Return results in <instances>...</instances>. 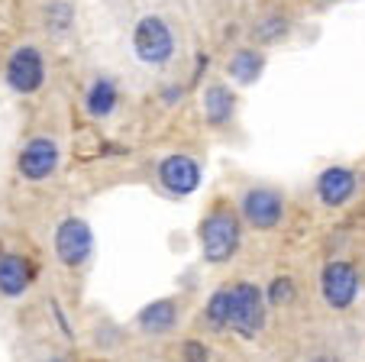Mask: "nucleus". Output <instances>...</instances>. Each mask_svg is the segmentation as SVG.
<instances>
[{"label":"nucleus","mask_w":365,"mask_h":362,"mask_svg":"<svg viewBox=\"0 0 365 362\" xmlns=\"http://www.w3.org/2000/svg\"><path fill=\"white\" fill-rule=\"evenodd\" d=\"M175 49H178V42H175L172 26L159 14H145L133 26V52L149 69H165L175 59Z\"/></svg>","instance_id":"1"},{"label":"nucleus","mask_w":365,"mask_h":362,"mask_svg":"<svg viewBox=\"0 0 365 362\" xmlns=\"http://www.w3.org/2000/svg\"><path fill=\"white\" fill-rule=\"evenodd\" d=\"M200 249L207 262H230L240 249V220L230 211H214L200 223Z\"/></svg>","instance_id":"2"},{"label":"nucleus","mask_w":365,"mask_h":362,"mask_svg":"<svg viewBox=\"0 0 365 362\" xmlns=\"http://www.w3.org/2000/svg\"><path fill=\"white\" fill-rule=\"evenodd\" d=\"M230 294V314H227V327H233L242 336H255L265 327V304H262V291L252 281H240L236 288H227Z\"/></svg>","instance_id":"3"},{"label":"nucleus","mask_w":365,"mask_h":362,"mask_svg":"<svg viewBox=\"0 0 365 362\" xmlns=\"http://www.w3.org/2000/svg\"><path fill=\"white\" fill-rule=\"evenodd\" d=\"M4 81L14 94H36L46 84V59L36 46H16L7 59L4 69Z\"/></svg>","instance_id":"4"},{"label":"nucleus","mask_w":365,"mask_h":362,"mask_svg":"<svg viewBox=\"0 0 365 362\" xmlns=\"http://www.w3.org/2000/svg\"><path fill=\"white\" fill-rule=\"evenodd\" d=\"M94 253V233L81 217H65L56 226V256L62 266L78 268Z\"/></svg>","instance_id":"5"},{"label":"nucleus","mask_w":365,"mask_h":362,"mask_svg":"<svg viewBox=\"0 0 365 362\" xmlns=\"http://www.w3.org/2000/svg\"><path fill=\"white\" fill-rule=\"evenodd\" d=\"M62 162V149L52 136H33L16 156V171H20L26 181H46L58 171Z\"/></svg>","instance_id":"6"},{"label":"nucleus","mask_w":365,"mask_h":362,"mask_svg":"<svg viewBox=\"0 0 365 362\" xmlns=\"http://www.w3.org/2000/svg\"><path fill=\"white\" fill-rule=\"evenodd\" d=\"M242 217L255 230H275L284 217V198L272 188H249L242 194Z\"/></svg>","instance_id":"7"},{"label":"nucleus","mask_w":365,"mask_h":362,"mask_svg":"<svg viewBox=\"0 0 365 362\" xmlns=\"http://www.w3.org/2000/svg\"><path fill=\"white\" fill-rule=\"evenodd\" d=\"M159 185L175 198H187L200 185V165L191 156H181V152L165 156L159 162Z\"/></svg>","instance_id":"8"},{"label":"nucleus","mask_w":365,"mask_h":362,"mask_svg":"<svg viewBox=\"0 0 365 362\" xmlns=\"http://www.w3.org/2000/svg\"><path fill=\"white\" fill-rule=\"evenodd\" d=\"M356 291H359V275L349 262H330L324 268V298L330 308L336 311L349 308L356 301Z\"/></svg>","instance_id":"9"},{"label":"nucleus","mask_w":365,"mask_h":362,"mask_svg":"<svg viewBox=\"0 0 365 362\" xmlns=\"http://www.w3.org/2000/svg\"><path fill=\"white\" fill-rule=\"evenodd\" d=\"M317 194L327 207H343L356 194V175L343 165H333L317 178Z\"/></svg>","instance_id":"10"},{"label":"nucleus","mask_w":365,"mask_h":362,"mask_svg":"<svg viewBox=\"0 0 365 362\" xmlns=\"http://www.w3.org/2000/svg\"><path fill=\"white\" fill-rule=\"evenodd\" d=\"M29 281H33V266H29L26 256H16V253L0 256V294L4 298L26 294Z\"/></svg>","instance_id":"11"},{"label":"nucleus","mask_w":365,"mask_h":362,"mask_svg":"<svg viewBox=\"0 0 365 362\" xmlns=\"http://www.w3.org/2000/svg\"><path fill=\"white\" fill-rule=\"evenodd\" d=\"M120 104V88L110 75H101L91 81L88 94H84V110H88L94 120H107V116L117 110Z\"/></svg>","instance_id":"12"},{"label":"nucleus","mask_w":365,"mask_h":362,"mask_svg":"<svg viewBox=\"0 0 365 362\" xmlns=\"http://www.w3.org/2000/svg\"><path fill=\"white\" fill-rule=\"evenodd\" d=\"M236 114V94L227 84H210L204 91V120L210 126H227Z\"/></svg>","instance_id":"13"},{"label":"nucleus","mask_w":365,"mask_h":362,"mask_svg":"<svg viewBox=\"0 0 365 362\" xmlns=\"http://www.w3.org/2000/svg\"><path fill=\"white\" fill-rule=\"evenodd\" d=\"M227 71L236 84H255L265 71V55L255 52V49H240V52L230 59Z\"/></svg>","instance_id":"14"},{"label":"nucleus","mask_w":365,"mask_h":362,"mask_svg":"<svg viewBox=\"0 0 365 362\" xmlns=\"http://www.w3.org/2000/svg\"><path fill=\"white\" fill-rule=\"evenodd\" d=\"M175 317H178V304L165 298V301L149 304V308L139 314V327H143L145 333H165V330L175 327Z\"/></svg>","instance_id":"15"},{"label":"nucleus","mask_w":365,"mask_h":362,"mask_svg":"<svg viewBox=\"0 0 365 362\" xmlns=\"http://www.w3.org/2000/svg\"><path fill=\"white\" fill-rule=\"evenodd\" d=\"M46 26L52 36H65L75 26V7L68 0H48L46 4Z\"/></svg>","instance_id":"16"},{"label":"nucleus","mask_w":365,"mask_h":362,"mask_svg":"<svg viewBox=\"0 0 365 362\" xmlns=\"http://www.w3.org/2000/svg\"><path fill=\"white\" fill-rule=\"evenodd\" d=\"M252 36L259 42H278L288 36V20H284V16H265V20L252 29Z\"/></svg>","instance_id":"17"},{"label":"nucleus","mask_w":365,"mask_h":362,"mask_svg":"<svg viewBox=\"0 0 365 362\" xmlns=\"http://www.w3.org/2000/svg\"><path fill=\"white\" fill-rule=\"evenodd\" d=\"M227 314H230V294H227V288H223V291H217L214 298H210V304H207V321L214 323V327H227Z\"/></svg>","instance_id":"18"},{"label":"nucleus","mask_w":365,"mask_h":362,"mask_svg":"<svg viewBox=\"0 0 365 362\" xmlns=\"http://www.w3.org/2000/svg\"><path fill=\"white\" fill-rule=\"evenodd\" d=\"M291 298H294V285H291V278H275L272 281V291H269V301L272 304H291Z\"/></svg>","instance_id":"19"},{"label":"nucleus","mask_w":365,"mask_h":362,"mask_svg":"<svg viewBox=\"0 0 365 362\" xmlns=\"http://www.w3.org/2000/svg\"><path fill=\"white\" fill-rule=\"evenodd\" d=\"M185 362H207V349L200 343H187L185 346Z\"/></svg>","instance_id":"20"},{"label":"nucleus","mask_w":365,"mask_h":362,"mask_svg":"<svg viewBox=\"0 0 365 362\" xmlns=\"http://www.w3.org/2000/svg\"><path fill=\"white\" fill-rule=\"evenodd\" d=\"M314 362H336V359H314Z\"/></svg>","instance_id":"21"},{"label":"nucleus","mask_w":365,"mask_h":362,"mask_svg":"<svg viewBox=\"0 0 365 362\" xmlns=\"http://www.w3.org/2000/svg\"><path fill=\"white\" fill-rule=\"evenodd\" d=\"M320 4H333V0H320Z\"/></svg>","instance_id":"22"},{"label":"nucleus","mask_w":365,"mask_h":362,"mask_svg":"<svg viewBox=\"0 0 365 362\" xmlns=\"http://www.w3.org/2000/svg\"><path fill=\"white\" fill-rule=\"evenodd\" d=\"M52 362H62V359H52Z\"/></svg>","instance_id":"23"}]
</instances>
